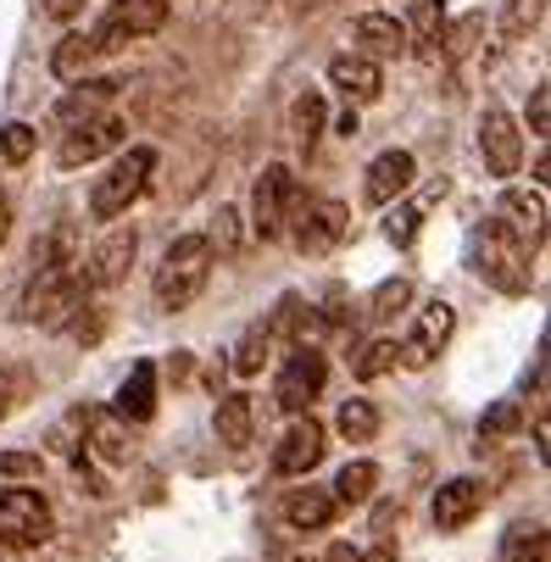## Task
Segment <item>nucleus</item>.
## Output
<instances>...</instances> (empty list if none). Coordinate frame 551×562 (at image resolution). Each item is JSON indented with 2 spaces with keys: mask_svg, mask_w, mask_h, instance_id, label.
<instances>
[{
  "mask_svg": "<svg viewBox=\"0 0 551 562\" xmlns=\"http://www.w3.org/2000/svg\"><path fill=\"white\" fill-rule=\"evenodd\" d=\"M85 301H90V284H85V273H78V262L72 268H45V273H34V284L23 295V317L45 335H61L72 317L85 312Z\"/></svg>",
  "mask_w": 551,
  "mask_h": 562,
  "instance_id": "obj_1",
  "label": "nucleus"
},
{
  "mask_svg": "<svg viewBox=\"0 0 551 562\" xmlns=\"http://www.w3.org/2000/svg\"><path fill=\"white\" fill-rule=\"evenodd\" d=\"M474 273H480L491 290H502V295H524V290H529V239L513 234L502 217L485 223V228L474 234Z\"/></svg>",
  "mask_w": 551,
  "mask_h": 562,
  "instance_id": "obj_2",
  "label": "nucleus"
},
{
  "mask_svg": "<svg viewBox=\"0 0 551 562\" xmlns=\"http://www.w3.org/2000/svg\"><path fill=\"white\" fill-rule=\"evenodd\" d=\"M150 173H156V145H128L117 162L95 179V190H90V217H95V223L123 217V212L150 190Z\"/></svg>",
  "mask_w": 551,
  "mask_h": 562,
  "instance_id": "obj_3",
  "label": "nucleus"
},
{
  "mask_svg": "<svg viewBox=\"0 0 551 562\" xmlns=\"http://www.w3.org/2000/svg\"><path fill=\"white\" fill-rule=\"evenodd\" d=\"M295 206H301V179H295L284 162H268V168L257 173V184H251V234L262 239V246L284 239Z\"/></svg>",
  "mask_w": 551,
  "mask_h": 562,
  "instance_id": "obj_4",
  "label": "nucleus"
},
{
  "mask_svg": "<svg viewBox=\"0 0 551 562\" xmlns=\"http://www.w3.org/2000/svg\"><path fill=\"white\" fill-rule=\"evenodd\" d=\"M290 246L301 251V257H329L340 239L351 234V206L346 201H301L295 212H290Z\"/></svg>",
  "mask_w": 551,
  "mask_h": 562,
  "instance_id": "obj_5",
  "label": "nucleus"
},
{
  "mask_svg": "<svg viewBox=\"0 0 551 562\" xmlns=\"http://www.w3.org/2000/svg\"><path fill=\"white\" fill-rule=\"evenodd\" d=\"M324 384H329V357L318 351V346H290L284 351V368H279V384H273V401L284 413H312V401L324 395Z\"/></svg>",
  "mask_w": 551,
  "mask_h": 562,
  "instance_id": "obj_6",
  "label": "nucleus"
},
{
  "mask_svg": "<svg viewBox=\"0 0 551 562\" xmlns=\"http://www.w3.org/2000/svg\"><path fill=\"white\" fill-rule=\"evenodd\" d=\"M50 529H56V518L40 491H29V485L0 491V546H45Z\"/></svg>",
  "mask_w": 551,
  "mask_h": 562,
  "instance_id": "obj_7",
  "label": "nucleus"
},
{
  "mask_svg": "<svg viewBox=\"0 0 551 562\" xmlns=\"http://www.w3.org/2000/svg\"><path fill=\"white\" fill-rule=\"evenodd\" d=\"M162 23H168V0H112V12L90 29V40H95V50L106 56V50H123L128 40L156 34Z\"/></svg>",
  "mask_w": 551,
  "mask_h": 562,
  "instance_id": "obj_8",
  "label": "nucleus"
},
{
  "mask_svg": "<svg viewBox=\"0 0 551 562\" xmlns=\"http://www.w3.org/2000/svg\"><path fill=\"white\" fill-rule=\"evenodd\" d=\"M123 139H128V123L112 117V112H95V117H85V123L67 128L56 162H61V168H90V162H101L106 150H117Z\"/></svg>",
  "mask_w": 551,
  "mask_h": 562,
  "instance_id": "obj_9",
  "label": "nucleus"
},
{
  "mask_svg": "<svg viewBox=\"0 0 551 562\" xmlns=\"http://www.w3.org/2000/svg\"><path fill=\"white\" fill-rule=\"evenodd\" d=\"M134 257H139V228L117 223V228H106V239L90 251V262H78V273H85L90 290H117L128 279Z\"/></svg>",
  "mask_w": 551,
  "mask_h": 562,
  "instance_id": "obj_10",
  "label": "nucleus"
},
{
  "mask_svg": "<svg viewBox=\"0 0 551 562\" xmlns=\"http://www.w3.org/2000/svg\"><path fill=\"white\" fill-rule=\"evenodd\" d=\"M324 451H329L324 424L312 418V413H295V424H290L284 440L273 446V473H279V479H306L312 468L324 462Z\"/></svg>",
  "mask_w": 551,
  "mask_h": 562,
  "instance_id": "obj_11",
  "label": "nucleus"
},
{
  "mask_svg": "<svg viewBox=\"0 0 551 562\" xmlns=\"http://www.w3.org/2000/svg\"><path fill=\"white\" fill-rule=\"evenodd\" d=\"M480 156H485V168L496 179H513L524 168V128H518L513 112L485 106V117H480Z\"/></svg>",
  "mask_w": 551,
  "mask_h": 562,
  "instance_id": "obj_12",
  "label": "nucleus"
},
{
  "mask_svg": "<svg viewBox=\"0 0 551 562\" xmlns=\"http://www.w3.org/2000/svg\"><path fill=\"white\" fill-rule=\"evenodd\" d=\"M485 502H491V485H485V479H474V473H462V479H446V485L435 491L429 518H435L440 535H457V529H468V524L485 513Z\"/></svg>",
  "mask_w": 551,
  "mask_h": 562,
  "instance_id": "obj_13",
  "label": "nucleus"
},
{
  "mask_svg": "<svg viewBox=\"0 0 551 562\" xmlns=\"http://www.w3.org/2000/svg\"><path fill=\"white\" fill-rule=\"evenodd\" d=\"M451 329H457V312H451L446 301H429V306L413 317L407 340H402V362H407V368H429V362L446 351Z\"/></svg>",
  "mask_w": 551,
  "mask_h": 562,
  "instance_id": "obj_14",
  "label": "nucleus"
},
{
  "mask_svg": "<svg viewBox=\"0 0 551 562\" xmlns=\"http://www.w3.org/2000/svg\"><path fill=\"white\" fill-rule=\"evenodd\" d=\"M418 179V162H413V150H379L373 162H368V179H362V195L373 206H390V201H402Z\"/></svg>",
  "mask_w": 551,
  "mask_h": 562,
  "instance_id": "obj_15",
  "label": "nucleus"
},
{
  "mask_svg": "<svg viewBox=\"0 0 551 562\" xmlns=\"http://www.w3.org/2000/svg\"><path fill=\"white\" fill-rule=\"evenodd\" d=\"M329 85H335L351 106H368V101L384 95V72H379L373 56H362V50H340V56L329 61Z\"/></svg>",
  "mask_w": 551,
  "mask_h": 562,
  "instance_id": "obj_16",
  "label": "nucleus"
},
{
  "mask_svg": "<svg viewBox=\"0 0 551 562\" xmlns=\"http://www.w3.org/2000/svg\"><path fill=\"white\" fill-rule=\"evenodd\" d=\"M351 40H357L362 56H373V61H384V56H407V45H413L407 23H402V18H390V12H362V18L351 23Z\"/></svg>",
  "mask_w": 551,
  "mask_h": 562,
  "instance_id": "obj_17",
  "label": "nucleus"
},
{
  "mask_svg": "<svg viewBox=\"0 0 551 562\" xmlns=\"http://www.w3.org/2000/svg\"><path fill=\"white\" fill-rule=\"evenodd\" d=\"M112 413H117L123 424H150V418H156V362H134V368H128V379L117 384Z\"/></svg>",
  "mask_w": 551,
  "mask_h": 562,
  "instance_id": "obj_18",
  "label": "nucleus"
},
{
  "mask_svg": "<svg viewBox=\"0 0 551 562\" xmlns=\"http://www.w3.org/2000/svg\"><path fill=\"white\" fill-rule=\"evenodd\" d=\"M123 90V78H72V90L61 95V106H56V117L72 128V123H85V117H95L112 95Z\"/></svg>",
  "mask_w": 551,
  "mask_h": 562,
  "instance_id": "obj_19",
  "label": "nucleus"
},
{
  "mask_svg": "<svg viewBox=\"0 0 551 562\" xmlns=\"http://www.w3.org/2000/svg\"><path fill=\"white\" fill-rule=\"evenodd\" d=\"M496 217H502L513 234H524V239H546V195H540V190H502Z\"/></svg>",
  "mask_w": 551,
  "mask_h": 562,
  "instance_id": "obj_20",
  "label": "nucleus"
},
{
  "mask_svg": "<svg viewBox=\"0 0 551 562\" xmlns=\"http://www.w3.org/2000/svg\"><path fill=\"white\" fill-rule=\"evenodd\" d=\"M335 513H340V507H335V496H329V491H312V485H306V491H290V496H284V524H290V529H301V535L329 529V524H335Z\"/></svg>",
  "mask_w": 551,
  "mask_h": 562,
  "instance_id": "obj_21",
  "label": "nucleus"
},
{
  "mask_svg": "<svg viewBox=\"0 0 551 562\" xmlns=\"http://www.w3.org/2000/svg\"><path fill=\"white\" fill-rule=\"evenodd\" d=\"M217 440L223 446H251V435H257V407H251V395L246 390H234V395H217Z\"/></svg>",
  "mask_w": 551,
  "mask_h": 562,
  "instance_id": "obj_22",
  "label": "nucleus"
},
{
  "mask_svg": "<svg viewBox=\"0 0 551 562\" xmlns=\"http://www.w3.org/2000/svg\"><path fill=\"white\" fill-rule=\"evenodd\" d=\"M85 435H90V446H95V457H101L106 468H123V462H128V451H134L128 424H123L117 413H90Z\"/></svg>",
  "mask_w": 551,
  "mask_h": 562,
  "instance_id": "obj_23",
  "label": "nucleus"
},
{
  "mask_svg": "<svg viewBox=\"0 0 551 562\" xmlns=\"http://www.w3.org/2000/svg\"><path fill=\"white\" fill-rule=\"evenodd\" d=\"M206 273L212 268H173V262H162V273H156V301H162L168 312H184L206 290Z\"/></svg>",
  "mask_w": 551,
  "mask_h": 562,
  "instance_id": "obj_24",
  "label": "nucleus"
},
{
  "mask_svg": "<svg viewBox=\"0 0 551 562\" xmlns=\"http://www.w3.org/2000/svg\"><path fill=\"white\" fill-rule=\"evenodd\" d=\"M373 485H379V468H373L368 457H357V462H346V468L335 473L329 496H335V507H368V502H373Z\"/></svg>",
  "mask_w": 551,
  "mask_h": 562,
  "instance_id": "obj_25",
  "label": "nucleus"
},
{
  "mask_svg": "<svg viewBox=\"0 0 551 562\" xmlns=\"http://www.w3.org/2000/svg\"><path fill=\"white\" fill-rule=\"evenodd\" d=\"M101 50H95V40L90 34H67L56 50H50V72L61 78V85H72V78H85L90 72V61H95Z\"/></svg>",
  "mask_w": 551,
  "mask_h": 562,
  "instance_id": "obj_26",
  "label": "nucleus"
},
{
  "mask_svg": "<svg viewBox=\"0 0 551 562\" xmlns=\"http://www.w3.org/2000/svg\"><path fill=\"white\" fill-rule=\"evenodd\" d=\"M324 117H329V106H324V95H318V90L295 95V106H290V134H295V145H301V150H312V145H318V134H324Z\"/></svg>",
  "mask_w": 551,
  "mask_h": 562,
  "instance_id": "obj_27",
  "label": "nucleus"
},
{
  "mask_svg": "<svg viewBox=\"0 0 551 562\" xmlns=\"http://www.w3.org/2000/svg\"><path fill=\"white\" fill-rule=\"evenodd\" d=\"M78 262V228L72 223H56L40 246H34V273H45V268H72Z\"/></svg>",
  "mask_w": 551,
  "mask_h": 562,
  "instance_id": "obj_28",
  "label": "nucleus"
},
{
  "mask_svg": "<svg viewBox=\"0 0 551 562\" xmlns=\"http://www.w3.org/2000/svg\"><path fill=\"white\" fill-rule=\"evenodd\" d=\"M335 429H340L351 446H368V440L379 435V407H373V401H362V395H351V401H340Z\"/></svg>",
  "mask_w": 551,
  "mask_h": 562,
  "instance_id": "obj_29",
  "label": "nucleus"
},
{
  "mask_svg": "<svg viewBox=\"0 0 551 562\" xmlns=\"http://www.w3.org/2000/svg\"><path fill=\"white\" fill-rule=\"evenodd\" d=\"M273 351H279V346H273L268 324H251V329H246V340L234 346V362H228V368L240 373V379H257V373H262V362H268Z\"/></svg>",
  "mask_w": 551,
  "mask_h": 562,
  "instance_id": "obj_30",
  "label": "nucleus"
},
{
  "mask_svg": "<svg viewBox=\"0 0 551 562\" xmlns=\"http://www.w3.org/2000/svg\"><path fill=\"white\" fill-rule=\"evenodd\" d=\"M507 562H551V535H546L540 518H535V524H513V535H507Z\"/></svg>",
  "mask_w": 551,
  "mask_h": 562,
  "instance_id": "obj_31",
  "label": "nucleus"
},
{
  "mask_svg": "<svg viewBox=\"0 0 551 562\" xmlns=\"http://www.w3.org/2000/svg\"><path fill=\"white\" fill-rule=\"evenodd\" d=\"M85 424H90V407H72V413H61V418L50 424V451L72 462L78 451H85Z\"/></svg>",
  "mask_w": 551,
  "mask_h": 562,
  "instance_id": "obj_32",
  "label": "nucleus"
},
{
  "mask_svg": "<svg viewBox=\"0 0 551 562\" xmlns=\"http://www.w3.org/2000/svg\"><path fill=\"white\" fill-rule=\"evenodd\" d=\"M396 362H402V346H396V340H368V346H362V357L351 362V373L368 384V379H384Z\"/></svg>",
  "mask_w": 551,
  "mask_h": 562,
  "instance_id": "obj_33",
  "label": "nucleus"
},
{
  "mask_svg": "<svg viewBox=\"0 0 551 562\" xmlns=\"http://www.w3.org/2000/svg\"><path fill=\"white\" fill-rule=\"evenodd\" d=\"M206 246H212V257H240V212L234 206H217V217H212V228H206Z\"/></svg>",
  "mask_w": 551,
  "mask_h": 562,
  "instance_id": "obj_34",
  "label": "nucleus"
},
{
  "mask_svg": "<svg viewBox=\"0 0 551 562\" xmlns=\"http://www.w3.org/2000/svg\"><path fill=\"white\" fill-rule=\"evenodd\" d=\"M407 301H413V279H384V284L368 295V317H396Z\"/></svg>",
  "mask_w": 551,
  "mask_h": 562,
  "instance_id": "obj_35",
  "label": "nucleus"
},
{
  "mask_svg": "<svg viewBox=\"0 0 551 562\" xmlns=\"http://www.w3.org/2000/svg\"><path fill=\"white\" fill-rule=\"evenodd\" d=\"M518 424H524V407H518V401H496V407L480 418V440H485V446H496V440H502V435H513Z\"/></svg>",
  "mask_w": 551,
  "mask_h": 562,
  "instance_id": "obj_36",
  "label": "nucleus"
},
{
  "mask_svg": "<svg viewBox=\"0 0 551 562\" xmlns=\"http://www.w3.org/2000/svg\"><path fill=\"white\" fill-rule=\"evenodd\" d=\"M162 262H173V268H212V246H206V234H179L173 246H168V257Z\"/></svg>",
  "mask_w": 551,
  "mask_h": 562,
  "instance_id": "obj_37",
  "label": "nucleus"
},
{
  "mask_svg": "<svg viewBox=\"0 0 551 562\" xmlns=\"http://www.w3.org/2000/svg\"><path fill=\"white\" fill-rule=\"evenodd\" d=\"M34 145H40V134H34L29 123H7V128H0V156H7L12 168H23V162H29Z\"/></svg>",
  "mask_w": 551,
  "mask_h": 562,
  "instance_id": "obj_38",
  "label": "nucleus"
},
{
  "mask_svg": "<svg viewBox=\"0 0 551 562\" xmlns=\"http://www.w3.org/2000/svg\"><path fill=\"white\" fill-rule=\"evenodd\" d=\"M407 34H413V40H424V45H435V34H440V0H413V12H407Z\"/></svg>",
  "mask_w": 551,
  "mask_h": 562,
  "instance_id": "obj_39",
  "label": "nucleus"
},
{
  "mask_svg": "<svg viewBox=\"0 0 551 562\" xmlns=\"http://www.w3.org/2000/svg\"><path fill=\"white\" fill-rule=\"evenodd\" d=\"M390 206H396V201H390ZM418 223H424L418 206H396V212L384 217V234L396 239V246H413V239H418Z\"/></svg>",
  "mask_w": 551,
  "mask_h": 562,
  "instance_id": "obj_40",
  "label": "nucleus"
},
{
  "mask_svg": "<svg viewBox=\"0 0 551 562\" xmlns=\"http://www.w3.org/2000/svg\"><path fill=\"white\" fill-rule=\"evenodd\" d=\"M529 134H551V85L529 90Z\"/></svg>",
  "mask_w": 551,
  "mask_h": 562,
  "instance_id": "obj_41",
  "label": "nucleus"
},
{
  "mask_svg": "<svg viewBox=\"0 0 551 562\" xmlns=\"http://www.w3.org/2000/svg\"><path fill=\"white\" fill-rule=\"evenodd\" d=\"M40 451H7V457H0V473H7V479H40Z\"/></svg>",
  "mask_w": 551,
  "mask_h": 562,
  "instance_id": "obj_42",
  "label": "nucleus"
},
{
  "mask_svg": "<svg viewBox=\"0 0 551 562\" xmlns=\"http://www.w3.org/2000/svg\"><path fill=\"white\" fill-rule=\"evenodd\" d=\"M396 524H402V507H396V502H379V513H373V540H396V535H390Z\"/></svg>",
  "mask_w": 551,
  "mask_h": 562,
  "instance_id": "obj_43",
  "label": "nucleus"
},
{
  "mask_svg": "<svg viewBox=\"0 0 551 562\" xmlns=\"http://www.w3.org/2000/svg\"><path fill=\"white\" fill-rule=\"evenodd\" d=\"M357 562H396V540H373V551H357Z\"/></svg>",
  "mask_w": 551,
  "mask_h": 562,
  "instance_id": "obj_44",
  "label": "nucleus"
},
{
  "mask_svg": "<svg viewBox=\"0 0 551 562\" xmlns=\"http://www.w3.org/2000/svg\"><path fill=\"white\" fill-rule=\"evenodd\" d=\"M7 413H12V373H0V424H7Z\"/></svg>",
  "mask_w": 551,
  "mask_h": 562,
  "instance_id": "obj_45",
  "label": "nucleus"
},
{
  "mask_svg": "<svg viewBox=\"0 0 551 562\" xmlns=\"http://www.w3.org/2000/svg\"><path fill=\"white\" fill-rule=\"evenodd\" d=\"M7 234H12V201L0 195V246H7Z\"/></svg>",
  "mask_w": 551,
  "mask_h": 562,
  "instance_id": "obj_46",
  "label": "nucleus"
},
{
  "mask_svg": "<svg viewBox=\"0 0 551 562\" xmlns=\"http://www.w3.org/2000/svg\"><path fill=\"white\" fill-rule=\"evenodd\" d=\"M324 562H357V546H346V540H340V546H329V557H324Z\"/></svg>",
  "mask_w": 551,
  "mask_h": 562,
  "instance_id": "obj_47",
  "label": "nucleus"
},
{
  "mask_svg": "<svg viewBox=\"0 0 551 562\" xmlns=\"http://www.w3.org/2000/svg\"><path fill=\"white\" fill-rule=\"evenodd\" d=\"M295 562H312V557H295Z\"/></svg>",
  "mask_w": 551,
  "mask_h": 562,
  "instance_id": "obj_48",
  "label": "nucleus"
},
{
  "mask_svg": "<svg viewBox=\"0 0 551 562\" xmlns=\"http://www.w3.org/2000/svg\"><path fill=\"white\" fill-rule=\"evenodd\" d=\"M0 562H7V557H0Z\"/></svg>",
  "mask_w": 551,
  "mask_h": 562,
  "instance_id": "obj_49",
  "label": "nucleus"
}]
</instances>
